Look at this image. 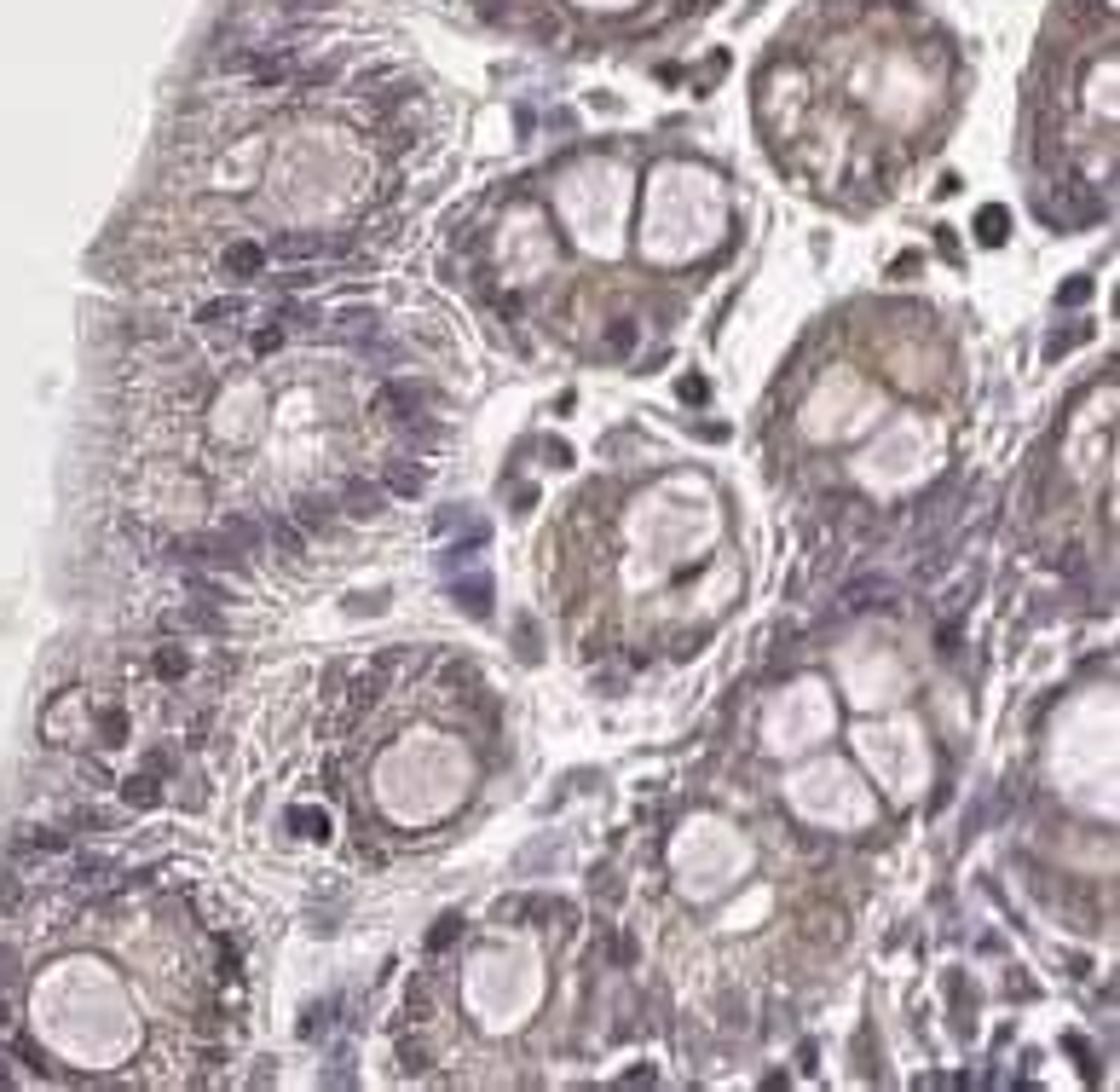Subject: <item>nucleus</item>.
Returning a JSON list of instances; mask_svg holds the SVG:
<instances>
[{
    "instance_id": "f257e3e1",
    "label": "nucleus",
    "mask_w": 1120,
    "mask_h": 1092,
    "mask_svg": "<svg viewBox=\"0 0 1120 1092\" xmlns=\"http://www.w3.org/2000/svg\"><path fill=\"white\" fill-rule=\"evenodd\" d=\"M323 255H347V238H329V232H289V238L266 243V260H323Z\"/></svg>"
},
{
    "instance_id": "a211bd4d",
    "label": "nucleus",
    "mask_w": 1120,
    "mask_h": 1092,
    "mask_svg": "<svg viewBox=\"0 0 1120 1092\" xmlns=\"http://www.w3.org/2000/svg\"><path fill=\"white\" fill-rule=\"evenodd\" d=\"M705 393H711V387H705V376H682V399H693V405H699Z\"/></svg>"
},
{
    "instance_id": "6ab92c4d",
    "label": "nucleus",
    "mask_w": 1120,
    "mask_h": 1092,
    "mask_svg": "<svg viewBox=\"0 0 1120 1092\" xmlns=\"http://www.w3.org/2000/svg\"><path fill=\"white\" fill-rule=\"evenodd\" d=\"M0 983H18V954L12 948H0Z\"/></svg>"
},
{
    "instance_id": "0eeeda50",
    "label": "nucleus",
    "mask_w": 1120,
    "mask_h": 1092,
    "mask_svg": "<svg viewBox=\"0 0 1120 1092\" xmlns=\"http://www.w3.org/2000/svg\"><path fill=\"white\" fill-rule=\"evenodd\" d=\"M289 827L301 838H329V815L323 809H289Z\"/></svg>"
},
{
    "instance_id": "6e6552de",
    "label": "nucleus",
    "mask_w": 1120,
    "mask_h": 1092,
    "mask_svg": "<svg viewBox=\"0 0 1120 1092\" xmlns=\"http://www.w3.org/2000/svg\"><path fill=\"white\" fill-rule=\"evenodd\" d=\"M1005 226H1011V220H1005V208H999V202H988V208L976 214V232H982V243H1005Z\"/></svg>"
},
{
    "instance_id": "2eb2a0df",
    "label": "nucleus",
    "mask_w": 1120,
    "mask_h": 1092,
    "mask_svg": "<svg viewBox=\"0 0 1120 1092\" xmlns=\"http://www.w3.org/2000/svg\"><path fill=\"white\" fill-rule=\"evenodd\" d=\"M1086 295H1092V284H1086V278H1074V284H1068V289H1062V307H1080V301H1086Z\"/></svg>"
},
{
    "instance_id": "f8f14e48",
    "label": "nucleus",
    "mask_w": 1120,
    "mask_h": 1092,
    "mask_svg": "<svg viewBox=\"0 0 1120 1092\" xmlns=\"http://www.w3.org/2000/svg\"><path fill=\"white\" fill-rule=\"evenodd\" d=\"M289 75V59L283 53H272V59H254V81H283Z\"/></svg>"
},
{
    "instance_id": "4468645a",
    "label": "nucleus",
    "mask_w": 1120,
    "mask_h": 1092,
    "mask_svg": "<svg viewBox=\"0 0 1120 1092\" xmlns=\"http://www.w3.org/2000/svg\"><path fill=\"white\" fill-rule=\"evenodd\" d=\"M399 1064H405V1070H422V1064H428V1052H422L416 1040H405V1046H399Z\"/></svg>"
},
{
    "instance_id": "7ed1b4c3",
    "label": "nucleus",
    "mask_w": 1120,
    "mask_h": 1092,
    "mask_svg": "<svg viewBox=\"0 0 1120 1092\" xmlns=\"http://www.w3.org/2000/svg\"><path fill=\"white\" fill-rule=\"evenodd\" d=\"M266 266V249L260 243H232L226 249V278H254Z\"/></svg>"
},
{
    "instance_id": "aec40b11",
    "label": "nucleus",
    "mask_w": 1120,
    "mask_h": 1092,
    "mask_svg": "<svg viewBox=\"0 0 1120 1092\" xmlns=\"http://www.w3.org/2000/svg\"><path fill=\"white\" fill-rule=\"evenodd\" d=\"M278 341H283V335H278V329H260V335H254V353H272V347H278Z\"/></svg>"
},
{
    "instance_id": "f03ea898",
    "label": "nucleus",
    "mask_w": 1120,
    "mask_h": 1092,
    "mask_svg": "<svg viewBox=\"0 0 1120 1092\" xmlns=\"http://www.w3.org/2000/svg\"><path fill=\"white\" fill-rule=\"evenodd\" d=\"M341 503H347V514H353V520H370V514H381V503H387V492H381V486H370V480H353Z\"/></svg>"
},
{
    "instance_id": "dca6fc26",
    "label": "nucleus",
    "mask_w": 1120,
    "mask_h": 1092,
    "mask_svg": "<svg viewBox=\"0 0 1120 1092\" xmlns=\"http://www.w3.org/2000/svg\"><path fill=\"white\" fill-rule=\"evenodd\" d=\"M456 925H462V919H439V931H434V937H428V948H445V942L456 937Z\"/></svg>"
},
{
    "instance_id": "ddd939ff",
    "label": "nucleus",
    "mask_w": 1120,
    "mask_h": 1092,
    "mask_svg": "<svg viewBox=\"0 0 1120 1092\" xmlns=\"http://www.w3.org/2000/svg\"><path fill=\"white\" fill-rule=\"evenodd\" d=\"M237 313H243L237 301H214V307H202V313H196V324H226V319H237Z\"/></svg>"
},
{
    "instance_id": "9b49d317",
    "label": "nucleus",
    "mask_w": 1120,
    "mask_h": 1092,
    "mask_svg": "<svg viewBox=\"0 0 1120 1092\" xmlns=\"http://www.w3.org/2000/svg\"><path fill=\"white\" fill-rule=\"evenodd\" d=\"M186 665H191V659L180 653V647H162V653H156V677H168V682H174V677H186Z\"/></svg>"
},
{
    "instance_id": "20e7f679",
    "label": "nucleus",
    "mask_w": 1120,
    "mask_h": 1092,
    "mask_svg": "<svg viewBox=\"0 0 1120 1092\" xmlns=\"http://www.w3.org/2000/svg\"><path fill=\"white\" fill-rule=\"evenodd\" d=\"M428 486V468H410V462H393V474H387V492H399V498H416Z\"/></svg>"
},
{
    "instance_id": "39448f33",
    "label": "nucleus",
    "mask_w": 1120,
    "mask_h": 1092,
    "mask_svg": "<svg viewBox=\"0 0 1120 1092\" xmlns=\"http://www.w3.org/2000/svg\"><path fill=\"white\" fill-rule=\"evenodd\" d=\"M18 850H23V855H64V850H69V838H64V833H23V838H18Z\"/></svg>"
},
{
    "instance_id": "1a4fd4ad",
    "label": "nucleus",
    "mask_w": 1120,
    "mask_h": 1092,
    "mask_svg": "<svg viewBox=\"0 0 1120 1092\" xmlns=\"http://www.w3.org/2000/svg\"><path fill=\"white\" fill-rule=\"evenodd\" d=\"M635 335H641V329H635V324H629V319H619V324H613V329H607V335H601V347H607L613 359H624V353L635 347Z\"/></svg>"
},
{
    "instance_id": "9d476101",
    "label": "nucleus",
    "mask_w": 1120,
    "mask_h": 1092,
    "mask_svg": "<svg viewBox=\"0 0 1120 1092\" xmlns=\"http://www.w3.org/2000/svg\"><path fill=\"white\" fill-rule=\"evenodd\" d=\"M295 520H301V526H329L335 514H329V503H323V498H301V509H295Z\"/></svg>"
},
{
    "instance_id": "423d86ee",
    "label": "nucleus",
    "mask_w": 1120,
    "mask_h": 1092,
    "mask_svg": "<svg viewBox=\"0 0 1120 1092\" xmlns=\"http://www.w3.org/2000/svg\"><path fill=\"white\" fill-rule=\"evenodd\" d=\"M122 798H127V804H139V809H151L162 792H156V780H151V774H127V780H122Z\"/></svg>"
},
{
    "instance_id": "f3484780",
    "label": "nucleus",
    "mask_w": 1120,
    "mask_h": 1092,
    "mask_svg": "<svg viewBox=\"0 0 1120 1092\" xmlns=\"http://www.w3.org/2000/svg\"><path fill=\"white\" fill-rule=\"evenodd\" d=\"M23 901V885L18 879H0V907H18Z\"/></svg>"
}]
</instances>
